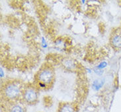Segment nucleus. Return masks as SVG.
<instances>
[{"label":"nucleus","mask_w":121,"mask_h":112,"mask_svg":"<svg viewBox=\"0 0 121 112\" xmlns=\"http://www.w3.org/2000/svg\"><path fill=\"white\" fill-rule=\"evenodd\" d=\"M111 44L115 48L119 49L121 47V35H115L112 36L111 40Z\"/></svg>","instance_id":"5"},{"label":"nucleus","mask_w":121,"mask_h":112,"mask_svg":"<svg viewBox=\"0 0 121 112\" xmlns=\"http://www.w3.org/2000/svg\"><path fill=\"white\" fill-rule=\"evenodd\" d=\"M63 64L66 68L68 69H72L73 68H75V65L74 62H73L72 60L70 59H65L63 61Z\"/></svg>","instance_id":"7"},{"label":"nucleus","mask_w":121,"mask_h":112,"mask_svg":"<svg viewBox=\"0 0 121 112\" xmlns=\"http://www.w3.org/2000/svg\"><path fill=\"white\" fill-rule=\"evenodd\" d=\"M104 84V80L98 79L95 80L93 83V88L95 90H99L102 88V86Z\"/></svg>","instance_id":"6"},{"label":"nucleus","mask_w":121,"mask_h":112,"mask_svg":"<svg viewBox=\"0 0 121 112\" xmlns=\"http://www.w3.org/2000/svg\"><path fill=\"white\" fill-rule=\"evenodd\" d=\"M75 107L71 103L62 104L58 109V112H75Z\"/></svg>","instance_id":"4"},{"label":"nucleus","mask_w":121,"mask_h":112,"mask_svg":"<svg viewBox=\"0 0 121 112\" xmlns=\"http://www.w3.org/2000/svg\"><path fill=\"white\" fill-rule=\"evenodd\" d=\"M107 66V63L105 62H103V63H101L99 66V68H105V66Z\"/></svg>","instance_id":"10"},{"label":"nucleus","mask_w":121,"mask_h":112,"mask_svg":"<svg viewBox=\"0 0 121 112\" xmlns=\"http://www.w3.org/2000/svg\"><path fill=\"white\" fill-rule=\"evenodd\" d=\"M23 99L29 105L35 104L38 102V93L33 88H27L23 93Z\"/></svg>","instance_id":"3"},{"label":"nucleus","mask_w":121,"mask_h":112,"mask_svg":"<svg viewBox=\"0 0 121 112\" xmlns=\"http://www.w3.org/2000/svg\"><path fill=\"white\" fill-rule=\"evenodd\" d=\"M21 88L18 83L11 82L7 84L3 89V94L7 99L10 100L16 99L21 94Z\"/></svg>","instance_id":"1"},{"label":"nucleus","mask_w":121,"mask_h":112,"mask_svg":"<svg viewBox=\"0 0 121 112\" xmlns=\"http://www.w3.org/2000/svg\"><path fill=\"white\" fill-rule=\"evenodd\" d=\"M37 79L39 83L43 84L45 86L49 85L54 80V72L50 68H44L38 73Z\"/></svg>","instance_id":"2"},{"label":"nucleus","mask_w":121,"mask_h":112,"mask_svg":"<svg viewBox=\"0 0 121 112\" xmlns=\"http://www.w3.org/2000/svg\"><path fill=\"white\" fill-rule=\"evenodd\" d=\"M94 71H95L96 74H99V75H101L103 73V71L102 70L100 69V68H99L98 67H97V68H95V69H94Z\"/></svg>","instance_id":"9"},{"label":"nucleus","mask_w":121,"mask_h":112,"mask_svg":"<svg viewBox=\"0 0 121 112\" xmlns=\"http://www.w3.org/2000/svg\"><path fill=\"white\" fill-rule=\"evenodd\" d=\"M9 112H25V109L22 106H19V105H14V106H11V108L9 109Z\"/></svg>","instance_id":"8"}]
</instances>
